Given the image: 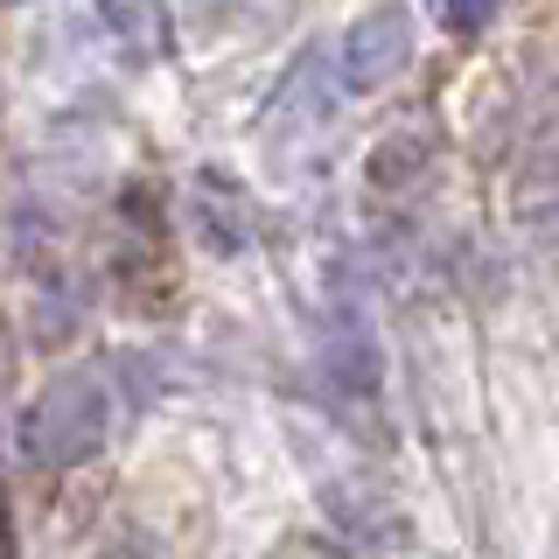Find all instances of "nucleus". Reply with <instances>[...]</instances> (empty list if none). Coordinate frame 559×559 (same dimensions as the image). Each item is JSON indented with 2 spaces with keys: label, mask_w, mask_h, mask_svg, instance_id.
<instances>
[{
  "label": "nucleus",
  "mask_w": 559,
  "mask_h": 559,
  "mask_svg": "<svg viewBox=\"0 0 559 559\" xmlns=\"http://www.w3.org/2000/svg\"><path fill=\"white\" fill-rule=\"evenodd\" d=\"M322 371L336 378L343 399H378V336H371V314H364V301L349 287H336V301H329Z\"/></svg>",
  "instance_id": "nucleus-3"
},
{
  "label": "nucleus",
  "mask_w": 559,
  "mask_h": 559,
  "mask_svg": "<svg viewBox=\"0 0 559 559\" xmlns=\"http://www.w3.org/2000/svg\"><path fill=\"white\" fill-rule=\"evenodd\" d=\"M98 22L119 35L133 63H162L168 57V8L162 0H98Z\"/></svg>",
  "instance_id": "nucleus-4"
},
{
  "label": "nucleus",
  "mask_w": 559,
  "mask_h": 559,
  "mask_svg": "<svg viewBox=\"0 0 559 559\" xmlns=\"http://www.w3.org/2000/svg\"><path fill=\"white\" fill-rule=\"evenodd\" d=\"M413 63V14L406 8H371L343 28V84L349 92H378Z\"/></svg>",
  "instance_id": "nucleus-2"
},
{
  "label": "nucleus",
  "mask_w": 559,
  "mask_h": 559,
  "mask_svg": "<svg viewBox=\"0 0 559 559\" xmlns=\"http://www.w3.org/2000/svg\"><path fill=\"white\" fill-rule=\"evenodd\" d=\"M0 8H14V0H0Z\"/></svg>",
  "instance_id": "nucleus-6"
},
{
  "label": "nucleus",
  "mask_w": 559,
  "mask_h": 559,
  "mask_svg": "<svg viewBox=\"0 0 559 559\" xmlns=\"http://www.w3.org/2000/svg\"><path fill=\"white\" fill-rule=\"evenodd\" d=\"M497 8H503V0H433L441 28H454V35H483L489 22H497Z\"/></svg>",
  "instance_id": "nucleus-5"
},
{
  "label": "nucleus",
  "mask_w": 559,
  "mask_h": 559,
  "mask_svg": "<svg viewBox=\"0 0 559 559\" xmlns=\"http://www.w3.org/2000/svg\"><path fill=\"white\" fill-rule=\"evenodd\" d=\"M105 419H112V392H105V378L92 364L57 371L43 392H35V406L22 419V454L35 468H78V462L98 454Z\"/></svg>",
  "instance_id": "nucleus-1"
}]
</instances>
